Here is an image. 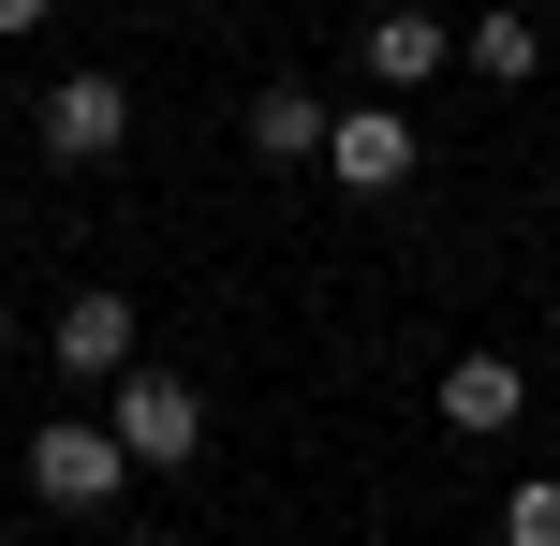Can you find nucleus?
Here are the masks:
<instances>
[{"label":"nucleus","mask_w":560,"mask_h":546,"mask_svg":"<svg viewBox=\"0 0 560 546\" xmlns=\"http://www.w3.org/2000/svg\"><path fill=\"white\" fill-rule=\"evenodd\" d=\"M325 177H339V193H398V177H413V118H398V104L325 118Z\"/></svg>","instance_id":"20e7f679"},{"label":"nucleus","mask_w":560,"mask_h":546,"mask_svg":"<svg viewBox=\"0 0 560 546\" xmlns=\"http://www.w3.org/2000/svg\"><path fill=\"white\" fill-rule=\"evenodd\" d=\"M0 355H15V311H0Z\"/></svg>","instance_id":"f8f14e48"},{"label":"nucleus","mask_w":560,"mask_h":546,"mask_svg":"<svg viewBox=\"0 0 560 546\" xmlns=\"http://www.w3.org/2000/svg\"><path fill=\"white\" fill-rule=\"evenodd\" d=\"M236 133H252L266 163H310V148H325V104H310V89H252V118H236Z\"/></svg>","instance_id":"6e6552de"},{"label":"nucleus","mask_w":560,"mask_h":546,"mask_svg":"<svg viewBox=\"0 0 560 546\" xmlns=\"http://www.w3.org/2000/svg\"><path fill=\"white\" fill-rule=\"evenodd\" d=\"M118 443H133V473H177L207 443V399L177 370H118Z\"/></svg>","instance_id":"f03ea898"},{"label":"nucleus","mask_w":560,"mask_h":546,"mask_svg":"<svg viewBox=\"0 0 560 546\" xmlns=\"http://www.w3.org/2000/svg\"><path fill=\"white\" fill-rule=\"evenodd\" d=\"M516 399H532V384H516V355H457V370H443V429H472V443H502Z\"/></svg>","instance_id":"423d86ee"},{"label":"nucleus","mask_w":560,"mask_h":546,"mask_svg":"<svg viewBox=\"0 0 560 546\" xmlns=\"http://www.w3.org/2000/svg\"><path fill=\"white\" fill-rule=\"evenodd\" d=\"M369 74H384V89H428V74H443V15H413V0L369 15Z\"/></svg>","instance_id":"0eeeda50"},{"label":"nucleus","mask_w":560,"mask_h":546,"mask_svg":"<svg viewBox=\"0 0 560 546\" xmlns=\"http://www.w3.org/2000/svg\"><path fill=\"white\" fill-rule=\"evenodd\" d=\"M118 133H133V89L118 74H59L45 89V163H118Z\"/></svg>","instance_id":"7ed1b4c3"},{"label":"nucleus","mask_w":560,"mask_h":546,"mask_svg":"<svg viewBox=\"0 0 560 546\" xmlns=\"http://www.w3.org/2000/svg\"><path fill=\"white\" fill-rule=\"evenodd\" d=\"M502 546H560V473H532V488L502 502Z\"/></svg>","instance_id":"9d476101"},{"label":"nucleus","mask_w":560,"mask_h":546,"mask_svg":"<svg viewBox=\"0 0 560 546\" xmlns=\"http://www.w3.org/2000/svg\"><path fill=\"white\" fill-rule=\"evenodd\" d=\"M15 30H45V0H0V45H15Z\"/></svg>","instance_id":"9b49d317"},{"label":"nucleus","mask_w":560,"mask_h":546,"mask_svg":"<svg viewBox=\"0 0 560 546\" xmlns=\"http://www.w3.org/2000/svg\"><path fill=\"white\" fill-rule=\"evenodd\" d=\"M118 488H133V443H118V429H89V414L30 429V502H59V518H104Z\"/></svg>","instance_id":"f257e3e1"},{"label":"nucleus","mask_w":560,"mask_h":546,"mask_svg":"<svg viewBox=\"0 0 560 546\" xmlns=\"http://www.w3.org/2000/svg\"><path fill=\"white\" fill-rule=\"evenodd\" d=\"M532 59H546V30H532V15H472V74H502V89H516Z\"/></svg>","instance_id":"1a4fd4ad"},{"label":"nucleus","mask_w":560,"mask_h":546,"mask_svg":"<svg viewBox=\"0 0 560 546\" xmlns=\"http://www.w3.org/2000/svg\"><path fill=\"white\" fill-rule=\"evenodd\" d=\"M59 370H74V384H118V370H133V295H104V281H89L74 295V311H59Z\"/></svg>","instance_id":"39448f33"}]
</instances>
